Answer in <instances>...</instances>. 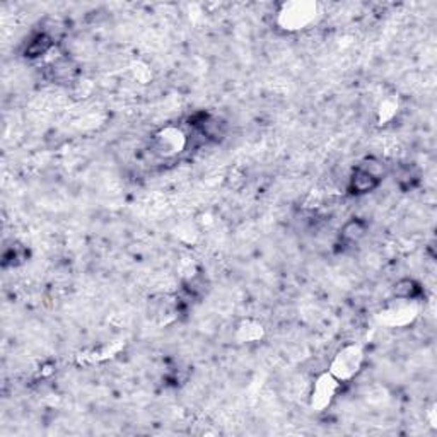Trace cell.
<instances>
[{"label":"cell","mask_w":437,"mask_h":437,"mask_svg":"<svg viewBox=\"0 0 437 437\" xmlns=\"http://www.w3.org/2000/svg\"><path fill=\"white\" fill-rule=\"evenodd\" d=\"M53 43H55V40H53L48 33H45V31H38V33H34L33 36L29 38V41H26L24 50H22V55L29 60L41 59V57H45L46 53L52 50Z\"/></svg>","instance_id":"cell-2"},{"label":"cell","mask_w":437,"mask_h":437,"mask_svg":"<svg viewBox=\"0 0 437 437\" xmlns=\"http://www.w3.org/2000/svg\"><path fill=\"white\" fill-rule=\"evenodd\" d=\"M28 260V250L21 245H13L3 253V266H17Z\"/></svg>","instance_id":"cell-7"},{"label":"cell","mask_w":437,"mask_h":437,"mask_svg":"<svg viewBox=\"0 0 437 437\" xmlns=\"http://www.w3.org/2000/svg\"><path fill=\"white\" fill-rule=\"evenodd\" d=\"M379 185H381V178L374 175V173L367 171L364 168H361V166H357V168L350 173L349 181H347L349 192L352 195L357 196L367 195V193L374 192V189L379 188Z\"/></svg>","instance_id":"cell-1"},{"label":"cell","mask_w":437,"mask_h":437,"mask_svg":"<svg viewBox=\"0 0 437 437\" xmlns=\"http://www.w3.org/2000/svg\"><path fill=\"white\" fill-rule=\"evenodd\" d=\"M366 234H367L366 220L354 217V219H349L345 224H343L342 229H340L338 238L343 246H350V245H357V243H361L362 239L366 238Z\"/></svg>","instance_id":"cell-4"},{"label":"cell","mask_w":437,"mask_h":437,"mask_svg":"<svg viewBox=\"0 0 437 437\" xmlns=\"http://www.w3.org/2000/svg\"><path fill=\"white\" fill-rule=\"evenodd\" d=\"M417 180H419V178H417L412 166L408 164H401L400 168L394 171V181H396V185L401 189H410L417 183Z\"/></svg>","instance_id":"cell-6"},{"label":"cell","mask_w":437,"mask_h":437,"mask_svg":"<svg viewBox=\"0 0 437 437\" xmlns=\"http://www.w3.org/2000/svg\"><path fill=\"white\" fill-rule=\"evenodd\" d=\"M77 76V65L73 64L71 59H57L55 62L48 65L46 69V77H48L52 83L62 84V83H72Z\"/></svg>","instance_id":"cell-3"},{"label":"cell","mask_w":437,"mask_h":437,"mask_svg":"<svg viewBox=\"0 0 437 437\" xmlns=\"http://www.w3.org/2000/svg\"><path fill=\"white\" fill-rule=\"evenodd\" d=\"M393 294L398 299L413 301L417 299V297L422 296V287H420L419 282L413 280V278H400V280L394 284Z\"/></svg>","instance_id":"cell-5"}]
</instances>
